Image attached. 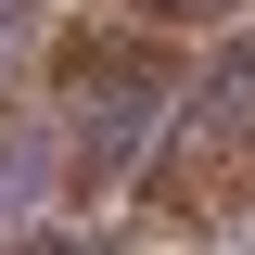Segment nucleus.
<instances>
[{"label":"nucleus","mask_w":255,"mask_h":255,"mask_svg":"<svg viewBox=\"0 0 255 255\" xmlns=\"http://www.w3.org/2000/svg\"><path fill=\"white\" fill-rule=\"evenodd\" d=\"M38 90H51V128H64V153H77V179H115L153 140L166 90H179V51L166 38H128V26H77Z\"/></svg>","instance_id":"obj_1"},{"label":"nucleus","mask_w":255,"mask_h":255,"mask_svg":"<svg viewBox=\"0 0 255 255\" xmlns=\"http://www.w3.org/2000/svg\"><path fill=\"white\" fill-rule=\"evenodd\" d=\"M140 13H217V0H140Z\"/></svg>","instance_id":"obj_2"}]
</instances>
